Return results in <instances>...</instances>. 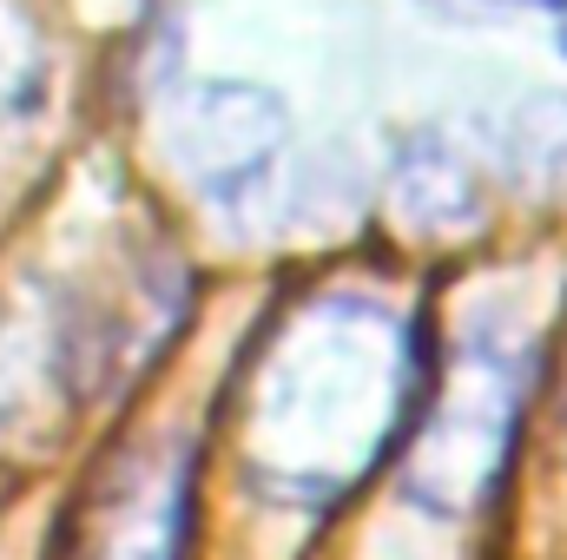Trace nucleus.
Here are the masks:
<instances>
[{
  "label": "nucleus",
  "mask_w": 567,
  "mask_h": 560,
  "mask_svg": "<svg viewBox=\"0 0 567 560\" xmlns=\"http://www.w3.org/2000/svg\"><path fill=\"white\" fill-rule=\"evenodd\" d=\"M423 383V330L396 303L370 290H317L278 310L245 356V468L284 501H337L403 448Z\"/></svg>",
  "instance_id": "f257e3e1"
},
{
  "label": "nucleus",
  "mask_w": 567,
  "mask_h": 560,
  "mask_svg": "<svg viewBox=\"0 0 567 560\" xmlns=\"http://www.w3.org/2000/svg\"><path fill=\"white\" fill-rule=\"evenodd\" d=\"M192 521V448H126L80 501L73 560H178Z\"/></svg>",
  "instance_id": "20e7f679"
},
{
  "label": "nucleus",
  "mask_w": 567,
  "mask_h": 560,
  "mask_svg": "<svg viewBox=\"0 0 567 560\" xmlns=\"http://www.w3.org/2000/svg\"><path fill=\"white\" fill-rule=\"evenodd\" d=\"M535 390V343L495 317H475L442 370H429L416 422L403 435V488L429 515H475L508 475Z\"/></svg>",
  "instance_id": "f03ea898"
},
{
  "label": "nucleus",
  "mask_w": 567,
  "mask_h": 560,
  "mask_svg": "<svg viewBox=\"0 0 567 560\" xmlns=\"http://www.w3.org/2000/svg\"><path fill=\"white\" fill-rule=\"evenodd\" d=\"M290 145V113L265 86L245 80H205L172 113V158L212 205H245L265 191Z\"/></svg>",
  "instance_id": "7ed1b4c3"
},
{
  "label": "nucleus",
  "mask_w": 567,
  "mask_h": 560,
  "mask_svg": "<svg viewBox=\"0 0 567 560\" xmlns=\"http://www.w3.org/2000/svg\"><path fill=\"white\" fill-rule=\"evenodd\" d=\"M561 53H567V13H561Z\"/></svg>",
  "instance_id": "423d86ee"
},
{
  "label": "nucleus",
  "mask_w": 567,
  "mask_h": 560,
  "mask_svg": "<svg viewBox=\"0 0 567 560\" xmlns=\"http://www.w3.org/2000/svg\"><path fill=\"white\" fill-rule=\"evenodd\" d=\"M390 198L416 231H475L488 218V191L468 165V152L442 133H410L390 158Z\"/></svg>",
  "instance_id": "39448f33"
}]
</instances>
